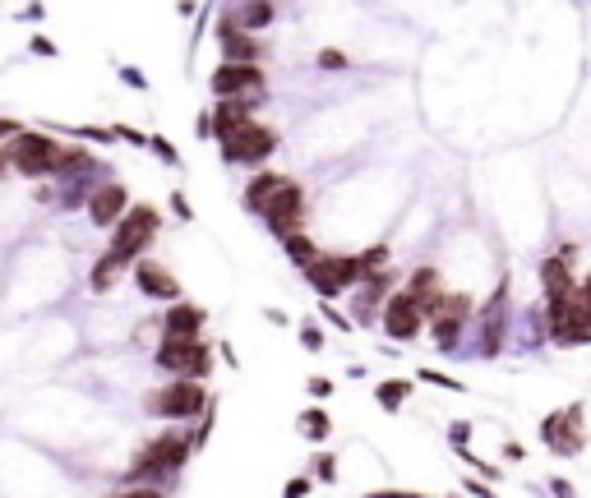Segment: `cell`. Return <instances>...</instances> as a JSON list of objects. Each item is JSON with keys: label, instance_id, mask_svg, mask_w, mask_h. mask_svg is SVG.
Instances as JSON below:
<instances>
[{"label": "cell", "instance_id": "1", "mask_svg": "<svg viewBox=\"0 0 591 498\" xmlns=\"http://www.w3.org/2000/svg\"><path fill=\"white\" fill-rule=\"evenodd\" d=\"M10 162L24 171V176H51V171H70V166H84V153H70L65 143H56L51 134H14V143L5 148Z\"/></svg>", "mask_w": 591, "mask_h": 498}, {"label": "cell", "instance_id": "2", "mask_svg": "<svg viewBox=\"0 0 591 498\" xmlns=\"http://www.w3.org/2000/svg\"><path fill=\"white\" fill-rule=\"evenodd\" d=\"M153 236H157V213H153V208H148V203L125 208V213L116 217V231H111V249H107V254H116L121 263H130V259L144 254Z\"/></svg>", "mask_w": 591, "mask_h": 498}, {"label": "cell", "instance_id": "3", "mask_svg": "<svg viewBox=\"0 0 591 498\" xmlns=\"http://www.w3.org/2000/svg\"><path fill=\"white\" fill-rule=\"evenodd\" d=\"M305 277L319 296H342L351 282H361V259H351V254H314L305 263Z\"/></svg>", "mask_w": 591, "mask_h": 498}, {"label": "cell", "instance_id": "4", "mask_svg": "<svg viewBox=\"0 0 591 498\" xmlns=\"http://www.w3.org/2000/svg\"><path fill=\"white\" fill-rule=\"evenodd\" d=\"M185 462H190V443H185L181 434H162V439L148 443L144 457L134 462L130 480H162V475H176Z\"/></svg>", "mask_w": 591, "mask_h": 498}, {"label": "cell", "instance_id": "5", "mask_svg": "<svg viewBox=\"0 0 591 498\" xmlns=\"http://www.w3.org/2000/svg\"><path fill=\"white\" fill-rule=\"evenodd\" d=\"M157 369L181 374V379H204L213 369V356H208V346L199 337H167L162 351H157Z\"/></svg>", "mask_w": 591, "mask_h": 498}, {"label": "cell", "instance_id": "6", "mask_svg": "<svg viewBox=\"0 0 591 498\" xmlns=\"http://www.w3.org/2000/svg\"><path fill=\"white\" fill-rule=\"evenodd\" d=\"M550 332H555V342H564V346H578L591 337V305L582 291H573V296H564V300H550Z\"/></svg>", "mask_w": 591, "mask_h": 498}, {"label": "cell", "instance_id": "7", "mask_svg": "<svg viewBox=\"0 0 591 498\" xmlns=\"http://www.w3.org/2000/svg\"><path fill=\"white\" fill-rule=\"evenodd\" d=\"M222 157L227 162H264L273 148H278V134L268 130V125H259V120H245V125H236L231 134H222Z\"/></svg>", "mask_w": 591, "mask_h": 498}, {"label": "cell", "instance_id": "8", "mask_svg": "<svg viewBox=\"0 0 591 498\" xmlns=\"http://www.w3.org/2000/svg\"><path fill=\"white\" fill-rule=\"evenodd\" d=\"M148 411L162 415V420H194V415L208 411V392L194 379H181V383H171L167 392H153V397H148Z\"/></svg>", "mask_w": 591, "mask_h": 498}, {"label": "cell", "instance_id": "9", "mask_svg": "<svg viewBox=\"0 0 591 498\" xmlns=\"http://www.w3.org/2000/svg\"><path fill=\"white\" fill-rule=\"evenodd\" d=\"M259 213H264V226H268V231H273V236H282V240H287L291 231H301V213H305L301 185H296V180H287V185H282V190L273 194V199H268Z\"/></svg>", "mask_w": 591, "mask_h": 498}, {"label": "cell", "instance_id": "10", "mask_svg": "<svg viewBox=\"0 0 591 498\" xmlns=\"http://www.w3.org/2000/svg\"><path fill=\"white\" fill-rule=\"evenodd\" d=\"M250 88H264V70L254 60H227L218 74H213V93L231 97V93H250Z\"/></svg>", "mask_w": 591, "mask_h": 498}, {"label": "cell", "instance_id": "11", "mask_svg": "<svg viewBox=\"0 0 591 498\" xmlns=\"http://www.w3.org/2000/svg\"><path fill=\"white\" fill-rule=\"evenodd\" d=\"M421 314H425V309L416 305L407 291H402V296H393V300H388V309H384L388 337H398V342H411V337L421 332Z\"/></svg>", "mask_w": 591, "mask_h": 498}, {"label": "cell", "instance_id": "12", "mask_svg": "<svg viewBox=\"0 0 591 498\" xmlns=\"http://www.w3.org/2000/svg\"><path fill=\"white\" fill-rule=\"evenodd\" d=\"M134 277H139V286H144V296H153V300H176L181 296V282L162 268V263H153V259H139L134 263Z\"/></svg>", "mask_w": 591, "mask_h": 498}, {"label": "cell", "instance_id": "13", "mask_svg": "<svg viewBox=\"0 0 591 498\" xmlns=\"http://www.w3.org/2000/svg\"><path fill=\"white\" fill-rule=\"evenodd\" d=\"M125 190L121 185H102V190H93V199H88V217H93L97 226H116V217L125 213Z\"/></svg>", "mask_w": 591, "mask_h": 498}, {"label": "cell", "instance_id": "14", "mask_svg": "<svg viewBox=\"0 0 591 498\" xmlns=\"http://www.w3.org/2000/svg\"><path fill=\"white\" fill-rule=\"evenodd\" d=\"M545 439H550V448H559V452H578L582 448V439H578V411L555 415V420L545 425Z\"/></svg>", "mask_w": 591, "mask_h": 498}, {"label": "cell", "instance_id": "15", "mask_svg": "<svg viewBox=\"0 0 591 498\" xmlns=\"http://www.w3.org/2000/svg\"><path fill=\"white\" fill-rule=\"evenodd\" d=\"M218 42L227 47L231 60H254V56H259V37H250V28H236L231 19L218 28Z\"/></svg>", "mask_w": 591, "mask_h": 498}, {"label": "cell", "instance_id": "16", "mask_svg": "<svg viewBox=\"0 0 591 498\" xmlns=\"http://www.w3.org/2000/svg\"><path fill=\"white\" fill-rule=\"evenodd\" d=\"M568 254H559V259H550L541 268V277H545V296L550 300H564V296H573V273H568Z\"/></svg>", "mask_w": 591, "mask_h": 498}, {"label": "cell", "instance_id": "17", "mask_svg": "<svg viewBox=\"0 0 591 498\" xmlns=\"http://www.w3.org/2000/svg\"><path fill=\"white\" fill-rule=\"evenodd\" d=\"M199 328H204V309H194V305H176L167 314V323H162L167 337H199Z\"/></svg>", "mask_w": 591, "mask_h": 498}, {"label": "cell", "instance_id": "18", "mask_svg": "<svg viewBox=\"0 0 591 498\" xmlns=\"http://www.w3.org/2000/svg\"><path fill=\"white\" fill-rule=\"evenodd\" d=\"M407 296H411V300H416V305H421V309H430V305H435V300H439V277H435V273H430V268H421V273L411 277V286H407Z\"/></svg>", "mask_w": 591, "mask_h": 498}, {"label": "cell", "instance_id": "19", "mask_svg": "<svg viewBox=\"0 0 591 498\" xmlns=\"http://www.w3.org/2000/svg\"><path fill=\"white\" fill-rule=\"evenodd\" d=\"M287 180H291V176H259V180H250V190H245V203H250V208H264V203L273 199V194H278Z\"/></svg>", "mask_w": 591, "mask_h": 498}, {"label": "cell", "instance_id": "20", "mask_svg": "<svg viewBox=\"0 0 591 498\" xmlns=\"http://www.w3.org/2000/svg\"><path fill=\"white\" fill-rule=\"evenodd\" d=\"M268 19H273V5H268V0H250V5H241V14H236L231 24H236V28H250V33H259Z\"/></svg>", "mask_w": 591, "mask_h": 498}, {"label": "cell", "instance_id": "21", "mask_svg": "<svg viewBox=\"0 0 591 498\" xmlns=\"http://www.w3.org/2000/svg\"><path fill=\"white\" fill-rule=\"evenodd\" d=\"M245 120H250V107H241V102H227V107H218L213 111V134H231L236 130V125H245Z\"/></svg>", "mask_w": 591, "mask_h": 498}, {"label": "cell", "instance_id": "22", "mask_svg": "<svg viewBox=\"0 0 591 498\" xmlns=\"http://www.w3.org/2000/svg\"><path fill=\"white\" fill-rule=\"evenodd\" d=\"M121 268H125V263L116 259V254H107V259L97 263V268H93V291H97V296H102V291H111V286H116V277H121Z\"/></svg>", "mask_w": 591, "mask_h": 498}, {"label": "cell", "instance_id": "23", "mask_svg": "<svg viewBox=\"0 0 591 498\" xmlns=\"http://www.w3.org/2000/svg\"><path fill=\"white\" fill-rule=\"evenodd\" d=\"M314 254H319V249H314V245H310V240H305V236H301V231H291V236H287V259H291V263H296V268H305V263H310V259H314Z\"/></svg>", "mask_w": 591, "mask_h": 498}, {"label": "cell", "instance_id": "24", "mask_svg": "<svg viewBox=\"0 0 591 498\" xmlns=\"http://www.w3.org/2000/svg\"><path fill=\"white\" fill-rule=\"evenodd\" d=\"M407 392H411V383H398V379H393V383H379V402H384V411H398Z\"/></svg>", "mask_w": 591, "mask_h": 498}, {"label": "cell", "instance_id": "25", "mask_svg": "<svg viewBox=\"0 0 591 498\" xmlns=\"http://www.w3.org/2000/svg\"><path fill=\"white\" fill-rule=\"evenodd\" d=\"M301 425L310 429L314 439H324V434H328V415H324V411H305V415H301Z\"/></svg>", "mask_w": 591, "mask_h": 498}, {"label": "cell", "instance_id": "26", "mask_svg": "<svg viewBox=\"0 0 591 498\" xmlns=\"http://www.w3.org/2000/svg\"><path fill=\"white\" fill-rule=\"evenodd\" d=\"M319 65H324V70H342V65H347V56H342V51H324V56H319Z\"/></svg>", "mask_w": 591, "mask_h": 498}, {"label": "cell", "instance_id": "27", "mask_svg": "<svg viewBox=\"0 0 591 498\" xmlns=\"http://www.w3.org/2000/svg\"><path fill=\"white\" fill-rule=\"evenodd\" d=\"M148 148H153L157 157H167V162H176V153H171V143H167V139H148Z\"/></svg>", "mask_w": 591, "mask_h": 498}, {"label": "cell", "instance_id": "28", "mask_svg": "<svg viewBox=\"0 0 591 498\" xmlns=\"http://www.w3.org/2000/svg\"><path fill=\"white\" fill-rule=\"evenodd\" d=\"M314 471H319V480H333V462H328V457H319V462H314Z\"/></svg>", "mask_w": 591, "mask_h": 498}, {"label": "cell", "instance_id": "29", "mask_svg": "<svg viewBox=\"0 0 591 498\" xmlns=\"http://www.w3.org/2000/svg\"><path fill=\"white\" fill-rule=\"evenodd\" d=\"M171 203H176V213H181L185 222H190V217H194V213H190V203H185V194H176V199H171Z\"/></svg>", "mask_w": 591, "mask_h": 498}, {"label": "cell", "instance_id": "30", "mask_svg": "<svg viewBox=\"0 0 591 498\" xmlns=\"http://www.w3.org/2000/svg\"><path fill=\"white\" fill-rule=\"evenodd\" d=\"M10 134H19V125H14V120H0V139H10Z\"/></svg>", "mask_w": 591, "mask_h": 498}]
</instances>
